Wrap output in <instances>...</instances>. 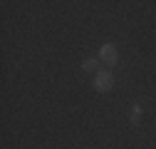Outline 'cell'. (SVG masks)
<instances>
[{"label":"cell","instance_id":"1","mask_svg":"<svg viewBox=\"0 0 156 149\" xmlns=\"http://www.w3.org/2000/svg\"><path fill=\"white\" fill-rule=\"evenodd\" d=\"M99 57H102L107 65H114L116 60H119V55H116V47H114L112 42H107V45H102V50H99Z\"/></svg>","mask_w":156,"mask_h":149},{"label":"cell","instance_id":"2","mask_svg":"<svg viewBox=\"0 0 156 149\" xmlns=\"http://www.w3.org/2000/svg\"><path fill=\"white\" fill-rule=\"evenodd\" d=\"M112 72H97V80H94V87L99 89V92H107L112 87Z\"/></svg>","mask_w":156,"mask_h":149},{"label":"cell","instance_id":"3","mask_svg":"<svg viewBox=\"0 0 156 149\" xmlns=\"http://www.w3.org/2000/svg\"><path fill=\"white\" fill-rule=\"evenodd\" d=\"M139 119H141V107L134 104V109H131V124H139Z\"/></svg>","mask_w":156,"mask_h":149},{"label":"cell","instance_id":"4","mask_svg":"<svg viewBox=\"0 0 156 149\" xmlns=\"http://www.w3.org/2000/svg\"><path fill=\"white\" fill-rule=\"evenodd\" d=\"M82 67H84L87 72H92V70L97 67V60H92V57H89V60H84V62H82Z\"/></svg>","mask_w":156,"mask_h":149}]
</instances>
